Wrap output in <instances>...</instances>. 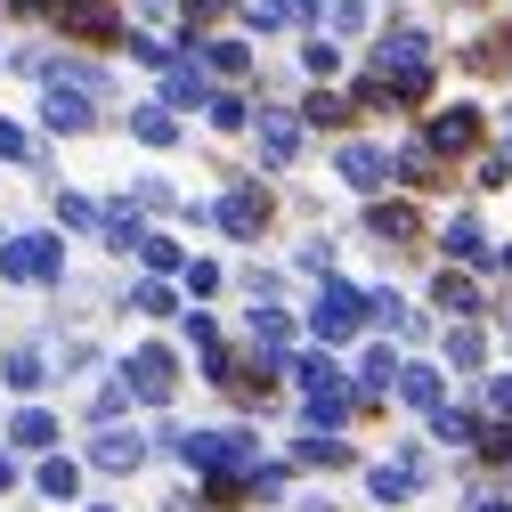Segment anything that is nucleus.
<instances>
[{"label": "nucleus", "mask_w": 512, "mask_h": 512, "mask_svg": "<svg viewBox=\"0 0 512 512\" xmlns=\"http://www.w3.org/2000/svg\"><path fill=\"white\" fill-rule=\"evenodd\" d=\"M374 66H382V74H399V82H407V74H431V41H423V33H391Z\"/></svg>", "instance_id": "nucleus-1"}, {"label": "nucleus", "mask_w": 512, "mask_h": 512, "mask_svg": "<svg viewBox=\"0 0 512 512\" xmlns=\"http://www.w3.org/2000/svg\"><path fill=\"white\" fill-rule=\"evenodd\" d=\"M57 17H66L74 33H114V17L98 9V0H57Z\"/></svg>", "instance_id": "nucleus-2"}, {"label": "nucleus", "mask_w": 512, "mask_h": 512, "mask_svg": "<svg viewBox=\"0 0 512 512\" xmlns=\"http://www.w3.org/2000/svg\"><path fill=\"white\" fill-rule=\"evenodd\" d=\"M472 122H480V114H464V106H447V114L431 122V139H439V147H472Z\"/></svg>", "instance_id": "nucleus-3"}, {"label": "nucleus", "mask_w": 512, "mask_h": 512, "mask_svg": "<svg viewBox=\"0 0 512 512\" xmlns=\"http://www.w3.org/2000/svg\"><path fill=\"white\" fill-rule=\"evenodd\" d=\"M342 171H350L358 187H374V179H382V171H391V163H382L374 147H350V155H342Z\"/></svg>", "instance_id": "nucleus-4"}, {"label": "nucleus", "mask_w": 512, "mask_h": 512, "mask_svg": "<svg viewBox=\"0 0 512 512\" xmlns=\"http://www.w3.org/2000/svg\"><path fill=\"white\" fill-rule=\"evenodd\" d=\"M49 252H57V244H17L9 269H17V277H49Z\"/></svg>", "instance_id": "nucleus-5"}, {"label": "nucleus", "mask_w": 512, "mask_h": 512, "mask_svg": "<svg viewBox=\"0 0 512 512\" xmlns=\"http://www.w3.org/2000/svg\"><path fill=\"white\" fill-rule=\"evenodd\" d=\"M49 122H57V131H82V122H90V106H82V98H57V90H49Z\"/></svg>", "instance_id": "nucleus-6"}, {"label": "nucleus", "mask_w": 512, "mask_h": 512, "mask_svg": "<svg viewBox=\"0 0 512 512\" xmlns=\"http://www.w3.org/2000/svg\"><path fill=\"white\" fill-rule=\"evenodd\" d=\"M17 147H25V139H17V131H9V122H0V155H17Z\"/></svg>", "instance_id": "nucleus-7"}, {"label": "nucleus", "mask_w": 512, "mask_h": 512, "mask_svg": "<svg viewBox=\"0 0 512 512\" xmlns=\"http://www.w3.org/2000/svg\"><path fill=\"white\" fill-rule=\"evenodd\" d=\"M285 17H317V0H285Z\"/></svg>", "instance_id": "nucleus-8"}, {"label": "nucleus", "mask_w": 512, "mask_h": 512, "mask_svg": "<svg viewBox=\"0 0 512 512\" xmlns=\"http://www.w3.org/2000/svg\"><path fill=\"white\" fill-rule=\"evenodd\" d=\"M139 9H147V17H163V9H171V0H139Z\"/></svg>", "instance_id": "nucleus-9"}, {"label": "nucleus", "mask_w": 512, "mask_h": 512, "mask_svg": "<svg viewBox=\"0 0 512 512\" xmlns=\"http://www.w3.org/2000/svg\"><path fill=\"white\" fill-rule=\"evenodd\" d=\"M17 9H33V0H17Z\"/></svg>", "instance_id": "nucleus-10"}]
</instances>
